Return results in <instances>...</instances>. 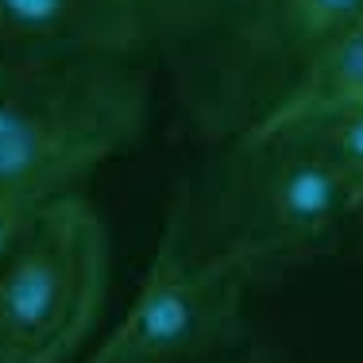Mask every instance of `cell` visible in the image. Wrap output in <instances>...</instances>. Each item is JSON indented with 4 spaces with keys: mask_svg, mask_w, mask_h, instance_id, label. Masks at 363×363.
I'll return each mask as SVG.
<instances>
[{
    "mask_svg": "<svg viewBox=\"0 0 363 363\" xmlns=\"http://www.w3.org/2000/svg\"><path fill=\"white\" fill-rule=\"evenodd\" d=\"M143 0H0V58L143 62Z\"/></svg>",
    "mask_w": 363,
    "mask_h": 363,
    "instance_id": "cell-6",
    "label": "cell"
},
{
    "mask_svg": "<svg viewBox=\"0 0 363 363\" xmlns=\"http://www.w3.org/2000/svg\"><path fill=\"white\" fill-rule=\"evenodd\" d=\"M340 108H363V16L317 58V66L301 77V85L290 93L286 105L247 135L279 132V128Z\"/></svg>",
    "mask_w": 363,
    "mask_h": 363,
    "instance_id": "cell-7",
    "label": "cell"
},
{
    "mask_svg": "<svg viewBox=\"0 0 363 363\" xmlns=\"http://www.w3.org/2000/svg\"><path fill=\"white\" fill-rule=\"evenodd\" d=\"M252 286L255 274L236 255L194 244L174 209L140 290L82 363H205L236 348Z\"/></svg>",
    "mask_w": 363,
    "mask_h": 363,
    "instance_id": "cell-5",
    "label": "cell"
},
{
    "mask_svg": "<svg viewBox=\"0 0 363 363\" xmlns=\"http://www.w3.org/2000/svg\"><path fill=\"white\" fill-rule=\"evenodd\" d=\"M359 16L363 0H220L159 47L186 124L213 147L244 140Z\"/></svg>",
    "mask_w": 363,
    "mask_h": 363,
    "instance_id": "cell-2",
    "label": "cell"
},
{
    "mask_svg": "<svg viewBox=\"0 0 363 363\" xmlns=\"http://www.w3.org/2000/svg\"><path fill=\"white\" fill-rule=\"evenodd\" d=\"M279 132L306 135L340 170V178L352 189V205H356V220H359V247H363V108H340V112H325V116H309L301 124L279 128Z\"/></svg>",
    "mask_w": 363,
    "mask_h": 363,
    "instance_id": "cell-8",
    "label": "cell"
},
{
    "mask_svg": "<svg viewBox=\"0 0 363 363\" xmlns=\"http://www.w3.org/2000/svg\"><path fill=\"white\" fill-rule=\"evenodd\" d=\"M151 116L143 62L0 58V189L50 205L77 197L132 151Z\"/></svg>",
    "mask_w": 363,
    "mask_h": 363,
    "instance_id": "cell-3",
    "label": "cell"
},
{
    "mask_svg": "<svg viewBox=\"0 0 363 363\" xmlns=\"http://www.w3.org/2000/svg\"><path fill=\"white\" fill-rule=\"evenodd\" d=\"M220 0H143L147 12V31H151V50H159L162 43L182 35L186 28H194L205 12H213Z\"/></svg>",
    "mask_w": 363,
    "mask_h": 363,
    "instance_id": "cell-9",
    "label": "cell"
},
{
    "mask_svg": "<svg viewBox=\"0 0 363 363\" xmlns=\"http://www.w3.org/2000/svg\"><path fill=\"white\" fill-rule=\"evenodd\" d=\"M108 236L77 197L43 205L20 252L0 267V363H70L105 306Z\"/></svg>",
    "mask_w": 363,
    "mask_h": 363,
    "instance_id": "cell-4",
    "label": "cell"
},
{
    "mask_svg": "<svg viewBox=\"0 0 363 363\" xmlns=\"http://www.w3.org/2000/svg\"><path fill=\"white\" fill-rule=\"evenodd\" d=\"M201 189V201L182 194L174 205L189 240L236 255L255 282L359 244L348 182L298 132L220 147Z\"/></svg>",
    "mask_w": 363,
    "mask_h": 363,
    "instance_id": "cell-1",
    "label": "cell"
},
{
    "mask_svg": "<svg viewBox=\"0 0 363 363\" xmlns=\"http://www.w3.org/2000/svg\"><path fill=\"white\" fill-rule=\"evenodd\" d=\"M39 213H43L39 201L0 189V267H4L16 252H20V244L28 240V232L35 228V217H39Z\"/></svg>",
    "mask_w": 363,
    "mask_h": 363,
    "instance_id": "cell-10",
    "label": "cell"
}]
</instances>
